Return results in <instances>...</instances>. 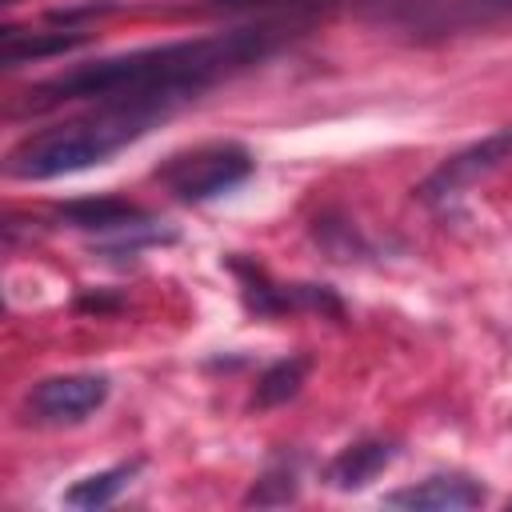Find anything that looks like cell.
<instances>
[{"label": "cell", "instance_id": "1", "mask_svg": "<svg viewBox=\"0 0 512 512\" xmlns=\"http://www.w3.org/2000/svg\"><path fill=\"white\" fill-rule=\"evenodd\" d=\"M280 32L260 28H236L204 40H176L156 48H136L124 56H108L96 64H80L56 80H44L32 96V104H60V100H148V104H172L188 92H200L204 84L256 64L276 48Z\"/></svg>", "mask_w": 512, "mask_h": 512}, {"label": "cell", "instance_id": "2", "mask_svg": "<svg viewBox=\"0 0 512 512\" xmlns=\"http://www.w3.org/2000/svg\"><path fill=\"white\" fill-rule=\"evenodd\" d=\"M164 116H168V104H148V100L104 104L96 116L36 132L24 144H16L8 156V172L20 180H52V176L84 172L92 164H104L112 152L144 136Z\"/></svg>", "mask_w": 512, "mask_h": 512}, {"label": "cell", "instance_id": "3", "mask_svg": "<svg viewBox=\"0 0 512 512\" xmlns=\"http://www.w3.org/2000/svg\"><path fill=\"white\" fill-rule=\"evenodd\" d=\"M252 172V156L240 144H200L192 152L172 156L160 168V180L180 200H212L228 188H236Z\"/></svg>", "mask_w": 512, "mask_h": 512}, {"label": "cell", "instance_id": "4", "mask_svg": "<svg viewBox=\"0 0 512 512\" xmlns=\"http://www.w3.org/2000/svg\"><path fill=\"white\" fill-rule=\"evenodd\" d=\"M108 400V376L96 372H68L48 376L32 388L28 408L40 424H80Z\"/></svg>", "mask_w": 512, "mask_h": 512}, {"label": "cell", "instance_id": "5", "mask_svg": "<svg viewBox=\"0 0 512 512\" xmlns=\"http://www.w3.org/2000/svg\"><path fill=\"white\" fill-rule=\"evenodd\" d=\"M504 160H512V128H504V132H496V136H488V140L464 148V152L452 156L448 164H440V168L428 176V184H424L420 192H424V200H444V196L468 188L472 180L488 176V172L500 168Z\"/></svg>", "mask_w": 512, "mask_h": 512}, {"label": "cell", "instance_id": "6", "mask_svg": "<svg viewBox=\"0 0 512 512\" xmlns=\"http://www.w3.org/2000/svg\"><path fill=\"white\" fill-rule=\"evenodd\" d=\"M480 500H484V488L468 476H428L412 488L384 496V504L412 508V512H456V508H476Z\"/></svg>", "mask_w": 512, "mask_h": 512}, {"label": "cell", "instance_id": "7", "mask_svg": "<svg viewBox=\"0 0 512 512\" xmlns=\"http://www.w3.org/2000/svg\"><path fill=\"white\" fill-rule=\"evenodd\" d=\"M392 456H396V448L392 444H384V440H360V444H348L332 464H328V484L332 488H364L376 472H384L388 464H392Z\"/></svg>", "mask_w": 512, "mask_h": 512}, {"label": "cell", "instance_id": "8", "mask_svg": "<svg viewBox=\"0 0 512 512\" xmlns=\"http://www.w3.org/2000/svg\"><path fill=\"white\" fill-rule=\"evenodd\" d=\"M60 220L72 228H88V232H108V228H136L144 216V208L116 200V196H100V200H72L60 208Z\"/></svg>", "mask_w": 512, "mask_h": 512}, {"label": "cell", "instance_id": "9", "mask_svg": "<svg viewBox=\"0 0 512 512\" xmlns=\"http://www.w3.org/2000/svg\"><path fill=\"white\" fill-rule=\"evenodd\" d=\"M136 472H140V460L116 464V468H104V472H92V476L76 480V484L64 492V504H72V508H104V504H112V500L132 484Z\"/></svg>", "mask_w": 512, "mask_h": 512}, {"label": "cell", "instance_id": "10", "mask_svg": "<svg viewBox=\"0 0 512 512\" xmlns=\"http://www.w3.org/2000/svg\"><path fill=\"white\" fill-rule=\"evenodd\" d=\"M84 36L80 32H32V36H20L16 28L4 32V64H24V60H40V56H52V52H68V48H80Z\"/></svg>", "mask_w": 512, "mask_h": 512}, {"label": "cell", "instance_id": "11", "mask_svg": "<svg viewBox=\"0 0 512 512\" xmlns=\"http://www.w3.org/2000/svg\"><path fill=\"white\" fill-rule=\"evenodd\" d=\"M304 376H308V356H288V360H276V364H272V368L260 376L252 404H256V408H276V404L292 400V396L300 392Z\"/></svg>", "mask_w": 512, "mask_h": 512}]
</instances>
